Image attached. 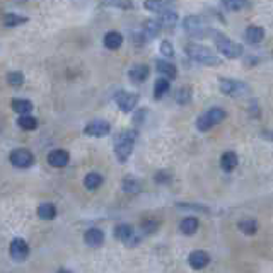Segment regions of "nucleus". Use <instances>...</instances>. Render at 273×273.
<instances>
[{"instance_id": "16", "label": "nucleus", "mask_w": 273, "mask_h": 273, "mask_svg": "<svg viewBox=\"0 0 273 273\" xmlns=\"http://www.w3.org/2000/svg\"><path fill=\"white\" fill-rule=\"evenodd\" d=\"M171 4H173V0H145L144 7L147 9V11H150V12L161 14L164 11H169Z\"/></svg>"}, {"instance_id": "7", "label": "nucleus", "mask_w": 273, "mask_h": 273, "mask_svg": "<svg viewBox=\"0 0 273 273\" xmlns=\"http://www.w3.org/2000/svg\"><path fill=\"white\" fill-rule=\"evenodd\" d=\"M9 161H11L14 167L27 169L32 166V162H35V155H32L27 149H14L11 155H9Z\"/></svg>"}, {"instance_id": "23", "label": "nucleus", "mask_w": 273, "mask_h": 273, "mask_svg": "<svg viewBox=\"0 0 273 273\" xmlns=\"http://www.w3.org/2000/svg\"><path fill=\"white\" fill-rule=\"evenodd\" d=\"M198 220H196L195 217H186V219H183L181 220V224H180V230L185 236H193V234L198 230Z\"/></svg>"}, {"instance_id": "37", "label": "nucleus", "mask_w": 273, "mask_h": 273, "mask_svg": "<svg viewBox=\"0 0 273 273\" xmlns=\"http://www.w3.org/2000/svg\"><path fill=\"white\" fill-rule=\"evenodd\" d=\"M161 53L166 56V58H173V56H174V48H173V45L169 43L167 40H164L161 43Z\"/></svg>"}, {"instance_id": "18", "label": "nucleus", "mask_w": 273, "mask_h": 273, "mask_svg": "<svg viewBox=\"0 0 273 273\" xmlns=\"http://www.w3.org/2000/svg\"><path fill=\"white\" fill-rule=\"evenodd\" d=\"M237 164H239V159L236 152H224L222 157H220V167L227 173L234 171V169L237 167Z\"/></svg>"}, {"instance_id": "40", "label": "nucleus", "mask_w": 273, "mask_h": 273, "mask_svg": "<svg viewBox=\"0 0 273 273\" xmlns=\"http://www.w3.org/2000/svg\"><path fill=\"white\" fill-rule=\"evenodd\" d=\"M56 273H72V271H69L67 268H62V270H58V271H56Z\"/></svg>"}, {"instance_id": "32", "label": "nucleus", "mask_w": 273, "mask_h": 273, "mask_svg": "<svg viewBox=\"0 0 273 273\" xmlns=\"http://www.w3.org/2000/svg\"><path fill=\"white\" fill-rule=\"evenodd\" d=\"M7 82H9V86H12V87H21L22 84H24V74L19 72V70L9 72L7 74Z\"/></svg>"}, {"instance_id": "27", "label": "nucleus", "mask_w": 273, "mask_h": 273, "mask_svg": "<svg viewBox=\"0 0 273 273\" xmlns=\"http://www.w3.org/2000/svg\"><path fill=\"white\" fill-rule=\"evenodd\" d=\"M17 125L21 126L22 130L32 131V130L38 128V120L35 118V116H31V115H21V116H19V120H17Z\"/></svg>"}, {"instance_id": "26", "label": "nucleus", "mask_w": 273, "mask_h": 273, "mask_svg": "<svg viewBox=\"0 0 273 273\" xmlns=\"http://www.w3.org/2000/svg\"><path fill=\"white\" fill-rule=\"evenodd\" d=\"M103 185V176L99 173H89L86 178H84V186L87 190H97Z\"/></svg>"}, {"instance_id": "1", "label": "nucleus", "mask_w": 273, "mask_h": 273, "mask_svg": "<svg viewBox=\"0 0 273 273\" xmlns=\"http://www.w3.org/2000/svg\"><path fill=\"white\" fill-rule=\"evenodd\" d=\"M185 51H186V55L190 56L191 60H195L196 63L207 65V67H217V65H220L219 56L203 45L190 43V45L185 46Z\"/></svg>"}, {"instance_id": "13", "label": "nucleus", "mask_w": 273, "mask_h": 273, "mask_svg": "<svg viewBox=\"0 0 273 273\" xmlns=\"http://www.w3.org/2000/svg\"><path fill=\"white\" fill-rule=\"evenodd\" d=\"M149 72H150V70H149L147 65L139 63V65H135V67H131V69H130L128 77H130V81L133 82V84H142V82L147 81Z\"/></svg>"}, {"instance_id": "25", "label": "nucleus", "mask_w": 273, "mask_h": 273, "mask_svg": "<svg viewBox=\"0 0 273 273\" xmlns=\"http://www.w3.org/2000/svg\"><path fill=\"white\" fill-rule=\"evenodd\" d=\"M11 106L14 111L19 113V115H29L32 110V103L27 99H12Z\"/></svg>"}, {"instance_id": "5", "label": "nucleus", "mask_w": 273, "mask_h": 273, "mask_svg": "<svg viewBox=\"0 0 273 273\" xmlns=\"http://www.w3.org/2000/svg\"><path fill=\"white\" fill-rule=\"evenodd\" d=\"M183 27H185L186 35H190L191 38H205L207 31H209V26H207L203 19L198 16H188L185 21H183Z\"/></svg>"}, {"instance_id": "36", "label": "nucleus", "mask_w": 273, "mask_h": 273, "mask_svg": "<svg viewBox=\"0 0 273 273\" xmlns=\"http://www.w3.org/2000/svg\"><path fill=\"white\" fill-rule=\"evenodd\" d=\"M157 227H159V222L155 219H147L142 224V230L145 234H152L154 230H157Z\"/></svg>"}, {"instance_id": "6", "label": "nucleus", "mask_w": 273, "mask_h": 273, "mask_svg": "<svg viewBox=\"0 0 273 273\" xmlns=\"http://www.w3.org/2000/svg\"><path fill=\"white\" fill-rule=\"evenodd\" d=\"M220 91L222 94L229 97H241L244 94H248V86L241 81H236V79H220L219 81Z\"/></svg>"}, {"instance_id": "29", "label": "nucleus", "mask_w": 273, "mask_h": 273, "mask_svg": "<svg viewBox=\"0 0 273 273\" xmlns=\"http://www.w3.org/2000/svg\"><path fill=\"white\" fill-rule=\"evenodd\" d=\"M2 22L6 27H16V26H21L27 22V17L24 16H17V14H6V16L2 17Z\"/></svg>"}, {"instance_id": "28", "label": "nucleus", "mask_w": 273, "mask_h": 273, "mask_svg": "<svg viewBox=\"0 0 273 273\" xmlns=\"http://www.w3.org/2000/svg\"><path fill=\"white\" fill-rule=\"evenodd\" d=\"M239 230L243 234H246V236H255L258 232V222L253 219H244L239 222Z\"/></svg>"}, {"instance_id": "19", "label": "nucleus", "mask_w": 273, "mask_h": 273, "mask_svg": "<svg viewBox=\"0 0 273 273\" xmlns=\"http://www.w3.org/2000/svg\"><path fill=\"white\" fill-rule=\"evenodd\" d=\"M103 43H105V46L108 50H118L120 46L123 45V36H121L118 31H110L105 36Z\"/></svg>"}, {"instance_id": "14", "label": "nucleus", "mask_w": 273, "mask_h": 273, "mask_svg": "<svg viewBox=\"0 0 273 273\" xmlns=\"http://www.w3.org/2000/svg\"><path fill=\"white\" fill-rule=\"evenodd\" d=\"M157 21H159V24H161L162 29H174L178 24V14L169 9V11H164V12L159 14Z\"/></svg>"}, {"instance_id": "22", "label": "nucleus", "mask_w": 273, "mask_h": 273, "mask_svg": "<svg viewBox=\"0 0 273 273\" xmlns=\"http://www.w3.org/2000/svg\"><path fill=\"white\" fill-rule=\"evenodd\" d=\"M155 67H157V72L162 74L166 79H176V67L167 62V60H157V63H155Z\"/></svg>"}, {"instance_id": "9", "label": "nucleus", "mask_w": 273, "mask_h": 273, "mask_svg": "<svg viewBox=\"0 0 273 273\" xmlns=\"http://www.w3.org/2000/svg\"><path fill=\"white\" fill-rule=\"evenodd\" d=\"M9 253H11L12 260L16 261H24L27 255H29V246L24 239H14L11 243V248H9Z\"/></svg>"}, {"instance_id": "34", "label": "nucleus", "mask_w": 273, "mask_h": 273, "mask_svg": "<svg viewBox=\"0 0 273 273\" xmlns=\"http://www.w3.org/2000/svg\"><path fill=\"white\" fill-rule=\"evenodd\" d=\"M190 99H191V89L181 87L176 94V101L180 103V105H186V103H190Z\"/></svg>"}, {"instance_id": "12", "label": "nucleus", "mask_w": 273, "mask_h": 273, "mask_svg": "<svg viewBox=\"0 0 273 273\" xmlns=\"http://www.w3.org/2000/svg\"><path fill=\"white\" fill-rule=\"evenodd\" d=\"M188 263H190V266L193 270H203V268L210 263V258L205 251L196 249V251H193L190 258H188Z\"/></svg>"}, {"instance_id": "30", "label": "nucleus", "mask_w": 273, "mask_h": 273, "mask_svg": "<svg viewBox=\"0 0 273 273\" xmlns=\"http://www.w3.org/2000/svg\"><path fill=\"white\" fill-rule=\"evenodd\" d=\"M38 217L43 220H51L56 217V209L51 203H43L38 207Z\"/></svg>"}, {"instance_id": "15", "label": "nucleus", "mask_w": 273, "mask_h": 273, "mask_svg": "<svg viewBox=\"0 0 273 273\" xmlns=\"http://www.w3.org/2000/svg\"><path fill=\"white\" fill-rule=\"evenodd\" d=\"M84 241H86L87 246L91 248H97L101 246L103 241H105V234L99 229H89L86 234H84Z\"/></svg>"}, {"instance_id": "4", "label": "nucleus", "mask_w": 273, "mask_h": 273, "mask_svg": "<svg viewBox=\"0 0 273 273\" xmlns=\"http://www.w3.org/2000/svg\"><path fill=\"white\" fill-rule=\"evenodd\" d=\"M215 45H217L219 53L225 58H239L243 55V46L224 35L215 36Z\"/></svg>"}, {"instance_id": "3", "label": "nucleus", "mask_w": 273, "mask_h": 273, "mask_svg": "<svg viewBox=\"0 0 273 273\" xmlns=\"http://www.w3.org/2000/svg\"><path fill=\"white\" fill-rule=\"evenodd\" d=\"M225 116H227V113H225L222 108H212V110L205 111L203 115L196 120V128L200 131H209L212 126L222 123Z\"/></svg>"}, {"instance_id": "35", "label": "nucleus", "mask_w": 273, "mask_h": 273, "mask_svg": "<svg viewBox=\"0 0 273 273\" xmlns=\"http://www.w3.org/2000/svg\"><path fill=\"white\" fill-rule=\"evenodd\" d=\"M105 4L120 9H133V0H105Z\"/></svg>"}, {"instance_id": "8", "label": "nucleus", "mask_w": 273, "mask_h": 273, "mask_svg": "<svg viewBox=\"0 0 273 273\" xmlns=\"http://www.w3.org/2000/svg\"><path fill=\"white\" fill-rule=\"evenodd\" d=\"M115 101L118 108L123 113H130L135 110L136 103H139V96L135 92H126V91H120L118 94L115 96Z\"/></svg>"}, {"instance_id": "21", "label": "nucleus", "mask_w": 273, "mask_h": 273, "mask_svg": "<svg viewBox=\"0 0 273 273\" xmlns=\"http://www.w3.org/2000/svg\"><path fill=\"white\" fill-rule=\"evenodd\" d=\"M169 89H171V84H169V79L166 77H161V79H157L154 84V97L155 99H162L164 96L169 92Z\"/></svg>"}, {"instance_id": "31", "label": "nucleus", "mask_w": 273, "mask_h": 273, "mask_svg": "<svg viewBox=\"0 0 273 273\" xmlns=\"http://www.w3.org/2000/svg\"><path fill=\"white\" fill-rule=\"evenodd\" d=\"M222 6L227 11H244V9H249L248 0H222Z\"/></svg>"}, {"instance_id": "2", "label": "nucleus", "mask_w": 273, "mask_h": 273, "mask_svg": "<svg viewBox=\"0 0 273 273\" xmlns=\"http://www.w3.org/2000/svg\"><path fill=\"white\" fill-rule=\"evenodd\" d=\"M135 140H136V131L135 130H125L116 136L115 154H116V159H118L120 162L128 161V157L131 155V152H133Z\"/></svg>"}, {"instance_id": "38", "label": "nucleus", "mask_w": 273, "mask_h": 273, "mask_svg": "<svg viewBox=\"0 0 273 273\" xmlns=\"http://www.w3.org/2000/svg\"><path fill=\"white\" fill-rule=\"evenodd\" d=\"M154 180H155V183H167L169 180H171V176H169L166 171H161V173L155 174Z\"/></svg>"}, {"instance_id": "11", "label": "nucleus", "mask_w": 273, "mask_h": 273, "mask_svg": "<svg viewBox=\"0 0 273 273\" xmlns=\"http://www.w3.org/2000/svg\"><path fill=\"white\" fill-rule=\"evenodd\" d=\"M69 152L63 149H55L51 150L48 154V164L51 167H56V169H62L69 164Z\"/></svg>"}, {"instance_id": "10", "label": "nucleus", "mask_w": 273, "mask_h": 273, "mask_svg": "<svg viewBox=\"0 0 273 273\" xmlns=\"http://www.w3.org/2000/svg\"><path fill=\"white\" fill-rule=\"evenodd\" d=\"M110 131H111V126L105 120H94L84 128V133L89 136H106Z\"/></svg>"}, {"instance_id": "33", "label": "nucleus", "mask_w": 273, "mask_h": 273, "mask_svg": "<svg viewBox=\"0 0 273 273\" xmlns=\"http://www.w3.org/2000/svg\"><path fill=\"white\" fill-rule=\"evenodd\" d=\"M121 186H123L125 193H139L140 191V183L136 181L135 178H125L123 183H121Z\"/></svg>"}, {"instance_id": "24", "label": "nucleus", "mask_w": 273, "mask_h": 273, "mask_svg": "<svg viewBox=\"0 0 273 273\" xmlns=\"http://www.w3.org/2000/svg\"><path fill=\"white\" fill-rule=\"evenodd\" d=\"M263 38H265V31H263V27H260V26H251L246 29V40L249 43H253V45L261 43Z\"/></svg>"}, {"instance_id": "39", "label": "nucleus", "mask_w": 273, "mask_h": 273, "mask_svg": "<svg viewBox=\"0 0 273 273\" xmlns=\"http://www.w3.org/2000/svg\"><path fill=\"white\" fill-rule=\"evenodd\" d=\"M180 209H186V210H201V212H209L207 207H201V205H185V203H178Z\"/></svg>"}, {"instance_id": "20", "label": "nucleus", "mask_w": 273, "mask_h": 273, "mask_svg": "<svg viewBox=\"0 0 273 273\" xmlns=\"http://www.w3.org/2000/svg\"><path fill=\"white\" fill-rule=\"evenodd\" d=\"M133 236H135V230L128 224H120V225H116V227H115V237L118 239V241L128 243Z\"/></svg>"}, {"instance_id": "17", "label": "nucleus", "mask_w": 273, "mask_h": 273, "mask_svg": "<svg viewBox=\"0 0 273 273\" xmlns=\"http://www.w3.org/2000/svg\"><path fill=\"white\" fill-rule=\"evenodd\" d=\"M161 24H159V21H155V19H149V21L144 22L142 26V35L144 38H147V40H152V38L159 36V32H161Z\"/></svg>"}]
</instances>
